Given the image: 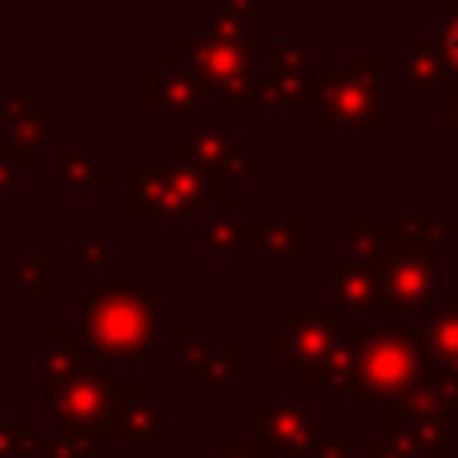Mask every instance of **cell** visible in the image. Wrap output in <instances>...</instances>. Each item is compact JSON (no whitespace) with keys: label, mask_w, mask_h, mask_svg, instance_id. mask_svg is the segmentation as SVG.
<instances>
[{"label":"cell","mask_w":458,"mask_h":458,"mask_svg":"<svg viewBox=\"0 0 458 458\" xmlns=\"http://www.w3.org/2000/svg\"><path fill=\"white\" fill-rule=\"evenodd\" d=\"M427 370V342L419 330H354L342 338L322 370V382L334 398L346 403H390L419 390Z\"/></svg>","instance_id":"6da1fadb"},{"label":"cell","mask_w":458,"mask_h":458,"mask_svg":"<svg viewBox=\"0 0 458 458\" xmlns=\"http://www.w3.org/2000/svg\"><path fill=\"white\" fill-rule=\"evenodd\" d=\"M72 314H77L81 342L89 346L93 358L141 366L161 334L165 301H161L157 293H133V290L77 293V298H72Z\"/></svg>","instance_id":"7a4b0ae2"},{"label":"cell","mask_w":458,"mask_h":458,"mask_svg":"<svg viewBox=\"0 0 458 458\" xmlns=\"http://www.w3.org/2000/svg\"><path fill=\"white\" fill-rule=\"evenodd\" d=\"M438 233L435 222H394L382 261V301L398 314H422L438 298Z\"/></svg>","instance_id":"3957f363"},{"label":"cell","mask_w":458,"mask_h":458,"mask_svg":"<svg viewBox=\"0 0 458 458\" xmlns=\"http://www.w3.org/2000/svg\"><path fill=\"white\" fill-rule=\"evenodd\" d=\"M113 406H117V382H109L101 370L85 366L72 370L56 382H40L37 390V414L48 422H56L61 435L72 438H109L113 427Z\"/></svg>","instance_id":"277c9868"},{"label":"cell","mask_w":458,"mask_h":458,"mask_svg":"<svg viewBox=\"0 0 458 458\" xmlns=\"http://www.w3.org/2000/svg\"><path fill=\"white\" fill-rule=\"evenodd\" d=\"M133 198H129V217H190L201 206L222 198V185L198 169H174V165H129L125 169Z\"/></svg>","instance_id":"5b68a950"},{"label":"cell","mask_w":458,"mask_h":458,"mask_svg":"<svg viewBox=\"0 0 458 458\" xmlns=\"http://www.w3.org/2000/svg\"><path fill=\"white\" fill-rule=\"evenodd\" d=\"M350 334V318L342 310H306L274 334V354L298 382H322L330 354Z\"/></svg>","instance_id":"8992f818"},{"label":"cell","mask_w":458,"mask_h":458,"mask_svg":"<svg viewBox=\"0 0 458 458\" xmlns=\"http://www.w3.org/2000/svg\"><path fill=\"white\" fill-rule=\"evenodd\" d=\"M386 438L406 446L411 454H454L458 451V422L454 411L435 398H390L386 403Z\"/></svg>","instance_id":"52a82bcc"},{"label":"cell","mask_w":458,"mask_h":458,"mask_svg":"<svg viewBox=\"0 0 458 458\" xmlns=\"http://www.w3.org/2000/svg\"><path fill=\"white\" fill-rule=\"evenodd\" d=\"M314 125H378L382 121V101L378 85L354 77V72H330L318 77L314 85V105H310Z\"/></svg>","instance_id":"ba28073f"},{"label":"cell","mask_w":458,"mask_h":458,"mask_svg":"<svg viewBox=\"0 0 458 458\" xmlns=\"http://www.w3.org/2000/svg\"><path fill=\"white\" fill-rule=\"evenodd\" d=\"M182 56L206 93H222V89L237 85V81H253L258 48H253V40H242V45H237V40H222V37L201 32V37L185 40Z\"/></svg>","instance_id":"9c48e42d"},{"label":"cell","mask_w":458,"mask_h":458,"mask_svg":"<svg viewBox=\"0 0 458 458\" xmlns=\"http://www.w3.org/2000/svg\"><path fill=\"white\" fill-rule=\"evenodd\" d=\"M0 117L8 125L4 137V157L13 165H24V161H37V153L48 145L53 137V109L37 101V93H4L0 97Z\"/></svg>","instance_id":"30bf717a"},{"label":"cell","mask_w":458,"mask_h":458,"mask_svg":"<svg viewBox=\"0 0 458 458\" xmlns=\"http://www.w3.org/2000/svg\"><path fill=\"white\" fill-rule=\"evenodd\" d=\"M322 422L301 403H258L261 454H310Z\"/></svg>","instance_id":"8fae6325"},{"label":"cell","mask_w":458,"mask_h":458,"mask_svg":"<svg viewBox=\"0 0 458 458\" xmlns=\"http://www.w3.org/2000/svg\"><path fill=\"white\" fill-rule=\"evenodd\" d=\"M233 145L237 141L222 125V113L206 109L201 113V129H193L182 145H169L165 157L174 161V169H198V174L214 177V182L222 185V169H225L229 153H233Z\"/></svg>","instance_id":"7c38bea8"},{"label":"cell","mask_w":458,"mask_h":458,"mask_svg":"<svg viewBox=\"0 0 458 458\" xmlns=\"http://www.w3.org/2000/svg\"><path fill=\"white\" fill-rule=\"evenodd\" d=\"M201 93H206V89L198 85V77H193V69L185 64L182 53H169L165 69L153 72V77L145 81V97H149V105L165 113V121L174 129L185 125V113L198 109Z\"/></svg>","instance_id":"4fadbf2b"},{"label":"cell","mask_w":458,"mask_h":458,"mask_svg":"<svg viewBox=\"0 0 458 458\" xmlns=\"http://www.w3.org/2000/svg\"><path fill=\"white\" fill-rule=\"evenodd\" d=\"M185 342V382L198 386V382H214V386H233L237 374H242V354L237 346H222V350H206V334L198 326L182 334Z\"/></svg>","instance_id":"5bb4252c"},{"label":"cell","mask_w":458,"mask_h":458,"mask_svg":"<svg viewBox=\"0 0 458 458\" xmlns=\"http://www.w3.org/2000/svg\"><path fill=\"white\" fill-rule=\"evenodd\" d=\"M334 298L342 314L346 310H374L382 306V266L378 261H354V258H330Z\"/></svg>","instance_id":"9a60e30c"},{"label":"cell","mask_w":458,"mask_h":458,"mask_svg":"<svg viewBox=\"0 0 458 458\" xmlns=\"http://www.w3.org/2000/svg\"><path fill=\"white\" fill-rule=\"evenodd\" d=\"M422 342L435 362L446 370H458V293H438L427 310H422Z\"/></svg>","instance_id":"2e32d148"},{"label":"cell","mask_w":458,"mask_h":458,"mask_svg":"<svg viewBox=\"0 0 458 458\" xmlns=\"http://www.w3.org/2000/svg\"><path fill=\"white\" fill-rule=\"evenodd\" d=\"M53 174H56L61 185H69L77 201H89L113 177L105 161H97L93 153L77 149V145H56L53 149Z\"/></svg>","instance_id":"e0dca14e"},{"label":"cell","mask_w":458,"mask_h":458,"mask_svg":"<svg viewBox=\"0 0 458 458\" xmlns=\"http://www.w3.org/2000/svg\"><path fill=\"white\" fill-rule=\"evenodd\" d=\"M161 430V411L149 403L145 386H117L109 438H153Z\"/></svg>","instance_id":"ac0fdd59"},{"label":"cell","mask_w":458,"mask_h":458,"mask_svg":"<svg viewBox=\"0 0 458 458\" xmlns=\"http://www.w3.org/2000/svg\"><path fill=\"white\" fill-rule=\"evenodd\" d=\"M37 362H40V382H56V378H64V374H72V370L93 366L97 358L89 354V346L81 342L77 326H61V330L48 338V346H40Z\"/></svg>","instance_id":"d6986e66"},{"label":"cell","mask_w":458,"mask_h":458,"mask_svg":"<svg viewBox=\"0 0 458 458\" xmlns=\"http://www.w3.org/2000/svg\"><path fill=\"white\" fill-rule=\"evenodd\" d=\"M403 72L406 85H443L451 77V64H446L443 40L438 37H406L403 40Z\"/></svg>","instance_id":"ffe728a7"},{"label":"cell","mask_w":458,"mask_h":458,"mask_svg":"<svg viewBox=\"0 0 458 458\" xmlns=\"http://www.w3.org/2000/svg\"><path fill=\"white\" fill-rule=\"evenodd\" d=\"M314 72H285L274 69L266 81H258V105L269 109H310L314 105Z\"/></svg>","instance_id":"44dd1931"},{"label":"cell","mask_w":458,"mask_h":458,"mask_svg":"<svg viewBox=\"0 0 458 458\" xmlns=\"http://www.w3.org/2000/svg\"><path fill=\"white\" fill-rule=\"evenodd\" d=\"M258 233H261V225L245 222L237 201H222L217 217H209L206 229H201V250L206 253H233L245 237H258Z\"/></svg>","instance_id":"7402d4cb"},{"label":"cell","mask_w":458,"mask_h":458,"mask_svg":"<svg viewBox=\"0 0 458 458\" xmlns=\"http://www.w3.org/2000/svg\"><path fill=\"white\" fill-rule=\"evenodd\" d=\"M253 250H258V258L261 253L301 258V253H310V222H301V217H282V222L261 229L258 242H253Z\"/></svg>","instance_id":"603a6c76"},{"label":"cell","mask_w":458,"mask_h":458,"mask_svg":"<svg viewBox=\"0 0 458 458\" xmlns=\"http://www.w3.org/2000/svg\"><path fill=\"white\" fill-rule=\"evenodd\" d=\"M390 233H394V222H350L346 237L358 250V261H386L390 253Z\"/></svg>","instance_id":"cb8c5ba5"},{"label":"cell","mask_w":458,"mask_h":458,"mask_svg":"<svg viewBox=\"0 0 458 458\" xmlns=\"http://www.w3.org/2000/svg\"><path fill=\"white\" fill-rule=\"evenodd\" d=\"M37 446V422H0V458H32Z\"/></svg>","instance_id":"d4e9b609"},{"label":"cell","mask_w":458,"mask_h":458,"mask_svg":"<svg viewBox=\"0 0 458 458\" xmlns=\"http://www.w3.org/2000/svg\"><path fill=\"white\" fill-rule=\"evenodd\" d=\"M250 16H253V4H225L214 13L209 21V37H222V40H250Z\"/></svg>","instance_id":"484cf974"},{"label":"cell","mask_w":458,"mask_h":458,"mask_svg":"<svg viewBox=\"0 0 458 458\" xmlns=\"http://www.w3.org/2000/svg\"><path fill=\"white\" fill-rule=\"evenodd\" d=\"M16 277H21L24 290L48 293L56 285V261L48 258V253H29V258L21 261V269H16Z\"/></svg>","instance_id":"4316f807"},{"label":"cell","mask_w":458,"mask_h":458,"mask_svg":"<svg viewBox=\"0 0 458 458\" xmlns=\"http://www.w3.org/2000/svg\"><path fill=\"white\" fill-rule=\"evenodd\" d=\"M310 48H314V40H310V37H285V40H277V45H274V69L306 72Z\"/></svg>","instance_id":"83f0119b"},{"label":"cell","mask_w":458,"mask_h":458,"mask_svg":"<svg viewBox=\"0 0 458 458\" xmlns=\"http://www.w3.org/2000/svg\"><path fill=\"white\" fill-rule=\"evenodd\" d=\"M93 443H85V438H72V435H48V438H40V446H37V454L32 458H93V451H89Z\"/></svg>","instance_id":"f1b7e54d"},{"label":"cell","mask_w":458,"mask_h":458,"mask_svg":"<svg viewBox=\"0 0 458 458\" xmlns=\"http://www.w3.org/2000/svg\"><path fill=\"white\" fill-rule=\"evenodd\" d=\"M72 253H77V261H72L77 274H97V269H105V261H109V242H101V237H77Z\"/></svg>","instance_id":"f546056e"},{"label":"cell","mask_w":458,"mask_h":458,"mask_svg":"<svg viewBox=\"0 0 458 458\" xmlns=\"http://www.w3.org/2000/svg\"><path fill=\"white\" fill-rule=\"evenodd\" d=\"M438 16H443V53H446V64H451V77L458 81V4L454 0H446L443 8H438Z\"/></svg>","instance_id":"4dcf8cb0"},{"label":"cell","mask_w":458,"mask_h":458,"mask_svg":"<svg viewBox=\"0 0 458 458\" xmlns=\"http://www.w3.org/2000/svg\"><path fill=\"white\" fill-rule=\"evenodd\" d=\"M438 93H443L438 97V117H443V125L458 137V81L446 77L443 85H438Z\"/></svg>","instance_id":"1f68e13d"},{"label":"cell","mask_w":458,"mask_h":458,"mask_svg":"<svg viewBox=\"0 0 458 458\" xmlns=\"http://www.w3.org/2000/svg\"><path fill=\"white\" fill-rule=\"evenodd\" d=\"M306 458H350V451L330 435V427L322 422V430H318V438H314V446H310Z\"/></svg>","instance_id":"d6a6232c"},{"label":"cell","mask_w":458,"mask_h":458,"mask_svg":"<svg viewBox=\"0 0 458 458\" xmlns=\"http://www.w3.org/2000/svg\"><path fill=\"white\" fill-rule=\"evenodd\" d=\"M346 72H354V77H362V81H370V85H378V72H382V56L378 53H366V56H350V69Z\"/></svg>","instance_id":"836d02e7"},{"label":"cell","mask_w":458,"mask_h":458,"mask_svg":"<svg viewBox=\"0 0 458 458\" xmlns=\"http://www.w3.org/2000/svg\"><path fill=\"white\" fill-rule=\"evenodd\" d=\"M366 458H419V454H411L406 446L390 443V438H370L366 443Z\"/></svg>","instance_id":"e575fe53"},{"label":"cell","mask_w":458,"mask_h":458,"mask_svg":"<svg viewBox=\"0 0 458 458\" xmlns=\"http://www.w3.org/2000/svg\"><path fill=\"white\" fill-rule=\"evenodd\" d=\"M21 193V177H16L13 161L4 157V145H0V198H16Z\"/></svg>","instance_id":"d590c367"},{"label":"cell","mask_w":458,"mask_h":458,"mask_svg":"<svg viewBox=\"0 0 458 458\" xmlns=\"http://www.w3.org/2000/svg\"><path fill=\"white\" fill-rule=\"evenodd\" d=\"M261 446L258 443H245V438H233V443H222V451L214 458H258Z\"/></svg>","instance_id":"8d00e7d4"}]
</instances>
